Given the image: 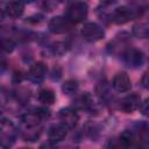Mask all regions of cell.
Segmentation results:
<instances>
[{
  "instance_id": "6da1fadb",
  "label": "cell",
  "mask_w": 149,
  "mask_h": 149,
  "mask_svg": "<svg viewBox=\"0 0 149 149\" xmlns=\"http://www.w3.org/2000/svg\"><path fill=\"white\" fill-rule=\"evenodd\" d=\"M41 118L36 112L26 113L20 118L21 135L26 141H35L41 134Z\"/></svg>"
},
{
  "instance_id": "7a4b0ae2",
  "label": "cell",
  "mask_w": 149,
  "mask_h": 149,
  "mask_svg": "<svg viewBox=\"0 0 149 149\" xmlns=\"http://www.w3.org/2000/svg\"><path fill=\"white\" fill-rule=\"evenodd\" d=\"M19 130L15 127V125L6 119H0V147L2 149H9L16 141Z\"/></svg>"
},
{
  "instance_id": "3957f363",
  "label": "cell",
  "mask_w": 149,
  "mask_h": 149,
  "mask_svg": "<svg viewBox=\"0 0 149 149\" xmlns=\"http://www.w3.org/2000/svg\"><path fill=\"white\" fill-rule=\"evenodd\" d=\"M87 13H88L87 3L83 2V1H76V2H72L68 7L65 17L69 22L74 24V23H79V22L84 21L87 16Z\"/></svg>"
},
{
  "instance_id": "277c9868",
  "label": "cell",
  "mask_w": 149,
  "mask_h": 149,
  "mask_svg": "<svg viewBox=\"0 0 149 149\" xmlns=\"http://www.w3.org/2000/svg\"><path fill=\"white\" fill-rule=\"evenodd\" d=\"M80 34L83 38L87 42H97L104 38L105 31L104 29L95 22H86L80 29Z\"/></svg>"
},
{
  "instance_id": "5b68a950",
  "label": "cell",
  "mask_w": 149,
  "mask_h": 149,
  "mask_svg": "<svg viewBox=\"0 0 149 149\" xmlns=\"http://www.w3.org/2000/svg\"><path fill=\"white\" fill-rule=\"evenodd\" d=\"M135 16L136 15L134 13V9H130L127 6H120V7H116L112 12L111 20L116 24H125Z\"/></svg>"
},
{
  "instance_id": "8992f818",
  "label": "cell",
  "mask_w": 149,
  "mask_h": 149,
  "mask_svg": "<svg viewBox=\"0 0 149 149\" xmlns=\"http://www.w3.org/2000/svg\"><path fill=\"white\" fill-rule=\"evenodd\" d=\"M58 116L62 121V125L66 128V129H72L77 126L79 116L76 112L74 108L71 107H66V108H62L58 113Z\"/></svg>"
},
{
  "instance_id": "52a82bcc",
  "label": "cell",
  "mask_w": 149,
  "mask_h": 149,
  "mask_svg": "<svg viewBox=\"0 0 149 149\" xmlns=\"http://www.w3.org/2000/svg\"><path fill=\"white\" fill-rule=\"evenodd\" d=\"M72 23L69 22L66 20V17H63V16H54L49 23H48V27H49V30L54 34H64V33H68L71 28H72Z\"/></svg>"
},
{
  "instance_id": "ba28073f",
  "label": "cell",
  "mask_w": 149,
  "mask_h": 149,
  "mask_svg": "<svg viewBox=\"0 0 149 149\" xmlns=\"http://www.w3.org/2000/svg\"><path fill=\"white\" fill-rule=\"evenodd\" d=\"M123 61L129 68H139L144 62V55L141 50L130 48L123 54Z\"/></svg>"
},
{
  "instance_id": "9c48e42d",
  "label": "cell",
  "mask_w": 149,
  "mask_h": 149,
  "mask_svg": "<svg viewBox=\"0 0 149 149\" xmlns=\"http://www.w3.org/2000/svg\"><path fill=\"white\" fill-rule=\"evenodd\" d=\"M141 104V97L137 93H130L120 101V109L125 113H133L139 109Z\"/></svg>"
},
{
  "instance_id": "30bf717a",
  "label": "cell",
  "mask_w": 149,
  "mask_h": 149,
  "mask_svg": "<svg viewBox=\"0 0 149 149\" xmlns=\"http://www.w3.org/2000/svg\"><path fill=\"white\" fill-rule=\"evenodd\" d=\"M112 86L116 92H127L132 87V80L126 72H118L113 77Z\"/></svg>"
},
{
  "instance_id": "8fae6325",
  "label": "cell",
  "mask_w": 149,
  "mask_h": 149,
  "mask_svg": "<svg viewBox=\"0 0 149 149\" xmlns=\"http://www.w3.org/2000/svg\"><path fill=\"white\" fill-rule=\"evenodd\" d=\"M45 74H47V65L43 62H37L30 66L28 72V78L33 83L38 84L44 79Z\"/></svg>"
},
{
  "instance_id": "7c38bea8",
  "label": "cell",
  "mask_w": 149,
  "mask_h": 149,
  "mask_svg": "<svg viewBox=\"0 0 149 149\" xmlns=\"http://www.w3.org/2000/svg\"><path fill=\"white\" fill-rule=\"evenodd\" d=\"M68 129L61 123V125H54L48 130V137L50 143H58L63 141L66 137Z\"/></svg>"
},
{
  "instance_id": "4fadbf2b",
  "label": "cell",
  "mask_w": 149,
  "mask_h": 149,
  "mask_svg": "<svg viewBox=\"0 0 149 149\" xmlns=\"http://www.w3.org/2000/svg\"><path fill=\"white\" fill-rule=\"evenodd\" d=\"M5 14L12 19H17L20 17L23 12H24V5L20 1H12V2H8L6 6H5V9H3Z\"/></svg>"
},
{
  "instance_id": "5bb4252c",
  "label": "cell",
  "mask_w": 149,
  "mask_h": 149,
  "mask_svg": "<svg viewBox=\"0 0 149 149\" xmlns=\"http://www.w3.org/2000/svg\"><path fill=\"white\" fill-rule=\"evenodd\" d=\"M37 98H38L40 102H42L44 105H52L56 100L55 92L50 88H41L37 93Z\"/></svg>"
},
{
  "instance_id": "9a60e30c",
  "label": "cell",
  "mask_w": 149,
  "mask_h": 149,
  "mask_svg": "<svg viewBox=\"0 0 149 149\" xmlns=\"http://www.w3.org/2000/svg\"><path fill=\"white\" fill-rule=\"evenodd\" d=\"M118 142H119V144H120V147L122 149H128V148H130L134 144L135 136H134V134L130 130H125L118 137Z\"/></svg>"
},
{
  "instance_id": "2e32d148",
  "label": "cell",
  "mask_w": 149,
  "mask_h": 149,
  "mask_svg": "<svg viewBox=\"0 0 149 149\" xmlns=\"http://www.w3.org/2000/svg\"><path fill=\"white\" fill-rule=\"evenodd\" d=\"M73 105L78 109H87V108H90L91 105H92V100H91L90 94L87 92H85V93L78 95L76 98V100L73 101Z\"/></svg>"
},
{
  "instance_id": "e0dca14e",
  "label": "cell",
  "mask_w": 149,
  "mask_h": 149,
  "mask_svg": "<svg viewBox=\"0 0 149 149\" xmlns=\"http://www.w3.org/2000/svg\"><path fill=\"white\" fill-rule=\"evenodd\" d=\"M133 34L139 38H147L149 35V24L147 22H139L134 24Z\"/></svg>"
},
{
  "instance_id": "ac0fdd59",
  "label": "cell",
  "mask_w": 149,
  "mask_h": 149,
  "mask_svg": "<svg viewBox=\"0 0 149 149\" xmlns=\"http://www.w3.org/2000/svg\"><path fill=\"white\" fill-rule=\"evenodd\" d=\"M78 86L79 85L76 79H68L62 84V92L68 95L74 94L78 91Z\"/></svg>"
},
{
  "instance_id": "d6986e66",
  "label": "cell",
  "mask_w": 149,
  "mask_h": 149,
  "mask_svg": "<svg viewBox=\"0 0 149 149\" xmlns=\"http://www.w3.org/2000/svg\"><path fill=\"white\" fill-rule=\"evenodd\" d=\"M15 48V42L12 38H0V55L10 54Z\"/></svg>"
},
{
  "instance_id": "ffe728a7",
  "label": "cell",
  "mask_w": 149,
  "mask_h": 149,
  "mask_svg": "<svg viewBox=\"0 0 149 149\" xmlns=\"http://www.w3.org/2000/svg\"><path fill=\"white\" fill-rule=\"evenodd\" d=\"M139 149H148V132L147 128L141 129L140 132V141H139Z\"/></svg>"
},
{
  "instance_id": "44dd1931",
  "label": "cell",
  "mask_w": 149,
  "mask_h": 149,
  "mask_svg": "<svg viewBox=\"0 0 149 149\" xmlns=\"http://www.w3.org/2000/svg\"><path fill=\"white\" fill-rule=\"evenodd\" d=\"M52 51L56 55H62V54H64L66 51V45L64 43H62V42H57V43H55L52 45Z\"/></svg>"
},
{
  "instance_id": "7402d4cb",
  "label": "cell",
  "mask_w": 149,
  "mask_h": 149,
  "mask_svg": "<svg viewBox=\"0 0 149 149\" xmlns=\"http://www.w3.org/2000/svg\"><path fill=\"white\" fill-rule=\"evenodd\" d=\"M35 112H36V114L41 118V120L47 119V118L50 116V111H49L48 108H37Z\"/></svg>"
},
{
  "instance_id": "603a6c76",
  "label": "cell",
  "mask_w": 149,
  "mask_h": 149,
  "mask_svg": "<svg viewBox=\"0 0 149 149\" xmlns=\"http://www.w3.org/2000/svg\"><path fill=\"white\" fill-rule=\"evenodd\" d=\"M140 112L143 114V115H148V99H146L144 101H141L140 104V107H139Z\"/></svg>"
},
{
  "instance_id": "cb8c5ba5",
  "label": "cell",
  "mask_w": 149,
  "mask_h": 149,
  "mask_svg": "<svg viewBox=\"0 0 149 149\" xmlns=\"http://www.w3.org/2000/svg\"><path fill=\"white\" fill-rule=\"evenodd\" d=\"M6 65H7V63L2 58H0V74L6 70Z\"/></svg>"
},
{
  "instance_id": "d4e9b609",
  "label": "cell",
  "mask_w": 149,
  "mask_h": 149,
  "mask_svg": "<svg viewBox=\"0 0 149 149\" xmlns=\"http://www.w3.org/2000/svg\"><path fill=\"white\" fill-rule=\"evenodd\" d=\"M147 78H148V73L146 72V73L143 74V77H142V80H141V81H142L143 87H146V88L148 87V80H147Z\"/></svg>"
},
{
  "instance_id": "484cf974",
  "label": "cell",
  "mask_w": 149,
  "mask_h": 149,
  "mask_svg": "<svg viewBox=\"0 0 149 149\" xmlns=\"http://www.w3.org/2000/svg\"><path fill=\"white\" fill-rule=\"evenodd\" d=\"M38 149H55L52 143H43Z\"/></svg>"
},
{
  "instance_id": "4316f807",
  "label": "cell",
  "mask_w": 149,
  "mask_h": 149,
  "mask_svg": "<svg viewBox=\"0 0 149 149\" xmlns=\"http://www.w3.org/2000/svg\"><path fill=\"white\" fill-rule=\"evenodd\" d=\"M3 17H5V12H3V9L0 8V22L3 20Z\"/></svg>"
},
{
  "instance_id": "83f0119b",
  "label": "cell",
  "mask_w": 149,
  "mask_h": 149,
  "mask_svg": "<svg viewBox=\"0 0 149 149\" xmlns=\"http://www.w3.org/2000/svg\"><path fill=\"white\" fill-rule=\"evenodd\" d=\"M20 149H31V148H26V147H23V148H20Z\"/></svg>"
}]
</instances>
